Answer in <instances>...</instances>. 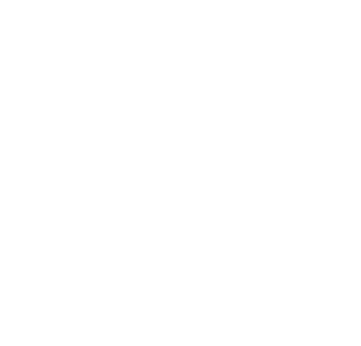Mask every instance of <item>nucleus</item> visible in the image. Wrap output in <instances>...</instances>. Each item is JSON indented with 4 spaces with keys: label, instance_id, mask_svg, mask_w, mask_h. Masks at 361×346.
<instances>
[]
</instances>
